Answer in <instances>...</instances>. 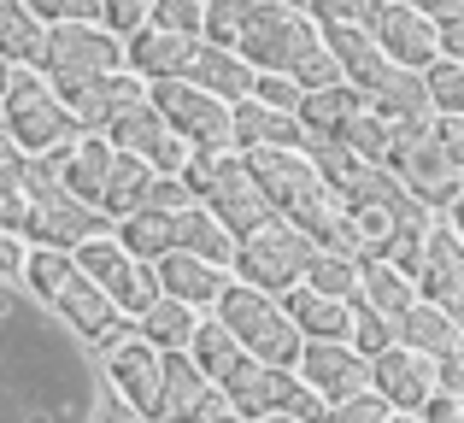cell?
Instances as JSON below:
<instances>
[{"label": "cell", "mask_w": 464, "mask_h": 423, "mask_svg": "<svg viewBox=\"0 0 464 423\" xmlns=\"http://www.w3.org/2000/svg\"><path fill=\"white\" fill-rule=\"evenodd\" d=\"M306 12H317V24H371L376 0H306Z\"/></svg>", "instance_id": "obj_45"}, {"label": "cell", "mask_w": 464, "mask_h": 423, "mask_svg": "<svg viewBox=\"0 0 464 423\" xmlns=\"http://www.w3.org/2000/svg\"><path fill=\"white\" fill-rule=\"evenodd\" d=\"M42 77L47 82H71V77H101V71L124 65V35L106 30L101 18H71V24H47L42 35Z\"/></svg>", "instance_id": "obj_6"}, {"label": "cell", "mask_w": 464, "mask_h": 423, "mask_svg": "<svg viewBox=\"0 0 464 423\" xmlns=\"http://www.w3.org/2000/svg\"><path fill=\"white\" fill-rule=\"evenodd\" d=\"M42 35H47V24L30 12V0H0V59L35 65L42 59Z\"/></svg>", "instance_id": "obj_30"}, {"label": "cell", "mask_w": 464, "mask_h": 423, "mask_svg": "<svg viewBox=\"0 0 464 423\" xmlns=\"http://www.w3.org/2000/svg\"><path fill=\"white\" fill-rule=\"evenodd\" d=\"M388 423H423V418H418V412H394Z\"/></svg>", "instance_id": "obj_53"}, {"label": "cell", "mask_w": 464, "mask_h": 423, "mask_svg": "<svg viewBox=\"0 0 464 423\" xmlns=\"http://www.w3.org/2000/svg\"><path fill=\"white\" fill-rule=\"evenodd\" d=\"M253 101H265V106H283V112H295L300 106V82L288 77V71H253Z\"/></svg>", "instance_id": "obj_42"}, {"label": "cell", "mask_w": 464, "mask_h": 423, "mask_svg": "<svg viewBox=\"0 0 464 423\" xmlns=\"http://www.w3.org/2000/svg\"><path fill=\"white\" fill-rule=\"evenodd\" d=\"M194 318H200L194 306H182V300L159 294L153 306H141L130 323H136V335H141L148 347H159V353H182V347H188V335H194Z\"/></svg>", "instance_id": "obj_28"}, {"label": "cell", "mask_w": 464, "mask_h": 423, "mask_svg": "<svg viewBox=\"0 0 464 423\" xmlns=\"http://www.w3.org/2000/svg\"><path fill=\"white\" fill-rule=\"evenodd\" d=\"M382 165L430 212H453L459 207V171H464V165L430 136V124H423V130H388V159Z\"/></svg>", "instance_id": "obj_5"}, {"label": "cell", "mask_w": 464, "mask_h": 423, "mask_svg": "<svg viewBox=\"0 0 464 423\" xmlns=\"http://www.w3.org/2000/svg\"><path fill=\"white\" fill-rule=\"evenodd\" d=\"M71 264H77L89 283H101V288H106V300H112L124 318H136L141 306H153V300H159V276H153V264L118 247L112 229H106V236L77 241V247H71Z\"/></svg>", "instance_id": "obj_7"}, {"label": "cell", "mask_w": 464, "mask_h": 423, "mask_svg": "<svg viewBox=\"0 0 464 423\" xmlns=\"http://www.w3.org/2000/svg\"><path fill=\"white\" fill-rule=\"evenodd\" d=\"M295 370L324 394V400H347V394L371 389V359H364L353 341H317V335H306Z\"/></svg>", "instance_id": "obj_15"}, {"label": "cell", "mask_w": 464, "mask_h": 423, "mask_svg": "<svg viewBox=\"0 0 464 423\" xmlns=\"http://www.w3.org/2000/svg\"><path fill=\"white\" fill-rule=\"evenodd\" d=\"M276 370H283V365H265V359L241 353L236 365L218 377V389H224V400L236 406L241 418H259V412H271V406H276Z\"/></svg>", "instance_id": "obj_26"}, {"label": "cell", "mask_w": 464, "mask_h": 423, "mask_svg": "<svg viewBox=\"0 0 464 423\" xmlns=\"http://www.w3.org/2000/svg\"><path fill=\"white\" fill-rule=\"evenodd\" d=\"M418 418L423 423H464V400H459V394H447V389H435L430 400L418 406Z\"/></svg>", "instance_id": "obj_48"}, {"label": "cell", "mask_w": 464, "mask_h": 423, "mask_svg": "<svg viewBox=\"0 0 464 423\" xmlns=\"http://www.w3.org/2000/svg\"><path fill=\"white\" fill-rule=\"evenodd\" d=\"M306 288H317V294H335V300H353L359 294V259H341V253H324L317 247L306 259V276H300Z\"/></svg>", "instance_id": "obj_35"}, {"label": "cell", "mask_w": 464, "mask_h": 423, "mask_svg": "<svg viewBox=\"0 0 464 423\" xmlns=\"http://www.w3.org/2000/svg\"><path fill=\"white\" fill-rule=\"evenodd\" d=\"M112 236L124 253H136V259H159V253L170 247V212H153V207H136L124 217H112Z\"/></svg>", "instance_id": "obj_31"}, {"label": "cell", "mask_w": 464, "mask_h": 423, "mask_svg": "<svg viewBox=\"0 0 464 423\" xmlns=\"http://www.w3.org/2000/svg\"><path fill=\"white\" fill-rule=\"evenodd\" d=\"M89 412H94V423H148V418L136 412V406L124 400V394L112 389V382H101V394H94V406H89Z\"/></svg>", "instance_id": "obj_47"}, {"label": "cell", "mask_w": 464, "mask_h": 423, "mask_svg": "<svg viewBox=\"0 0 464 423\" xmlns=\"http://www.w3.org/2000/svg\"><path fill=\"white\" fill-rule=\"evenodd\" d=\"M170 247L200 253V259H212V264H229V253H236V236H229V229L218 224V217L206 212L200 200H188V207L170 212Z\"/></svg>", "instance_id": "obj_27"}, {"label": "cell", "mask_w": 464, "mask_h": 423, "mask_svg": "<svg viewBox=\"0 0 464 423\" xmlns=\"http://www.w3.org/2000/svg\"><path fill=\"white\" fill-rule=\"evenodd\" d=\"M312 253H317V241L306 229L288 224L283 212H271L265 224H253V229L236 236L229 264H236V283H253V288H265V294H283V288H295L300 276H306Z\"/></svg>", "instance_id": "obj_4"}, {"label": "cell", "mask_w": 464, "mask_h": 423, "mask_svg": "<svg viewBox=\"0 0 464 423\" xmlns=\"http://www.w3.org/2000/svg\"><path fill=\"white\" fill-rule=\"evenodd\" d=\"M283 6H300V12H306V0H283Z\"/></svg>", "instance_id": "obj_55"}, {"label": "cell", "mask_w": 464, "mask_h": 423, "mask_svg": "<svg viewBox=\"0 0 464 423\" xmlns=\"http://www.w3.org/2000/svg\"><path fill=\"white\" fill-rule=\"evenodd\" d=\"M364 30H371V42L382 47L400 71H418V65L435 59V18H423L411 0H376Z\"/></svg>", "instance_id": "obj_14"}, {"label": "cell", "mask_w": 464, "mask_h": 423, "mask_svg": "<svg viewBox=\"0 0 464 423\" xmlns=\"http://www.w3.org/2000/svg\"><path fill=\"white\" fill-rule=\"evenodd\" d=\"M300 141H306V130H300L295 112L265 106L253 94L229 101V148H300Z\"/></svg>", "instance_id": "obj_20"}, {"label": "cell", "mask_w": 464, "mask_h": 423, "mask_svg": "<svg viewBox=\"0 0 464 423\" xmlns=\"http://www.w3.org/2000/svg\"><path fill=\"white\" fill-rule=\"evenodd\" d=\"M276 300H283V312L295 318L300 335H317V341H347V330H353V300L317 294V288H306V283L283 288Z\"/></svg>", "instance_id": "obj_23"}, {"label": "cell", "mask_w": 464, "mask_h": 423, "mask_svg": "<svg viewBox=\"0 0 464 423\" xmlns=\"http://www.w3.org/2000/svg\"><path fill=\"white\" fill-rule=\"evenodd\" d=\"M353 300H364V306H376V312H388V318H400V312L418 300V283H411L400 264H388L382 253L376 259H359V294Z\"/></svg>", "instance_id": "obj_29"}, {"label": "cell", "mask_w": 464, "mask_h": 423, "mask_svg": "<svg viewBox=\"0 0 464 423\" xmlns=\"http://www.w3.org/2000/svg\"><path fill=\"white\" fill-rule=\"evenodd\" d=\"M148 24H159V30H177V35H200L206 0H153Z\"/></svg>", "instance_id": "obj_41"}, {"label": "cell", "mask_w": 464, "mask_h": 423, "mask_svg": "<svg viewBox=\"0 0 464 423\" xmlns=\"http://www.w3.org/2000/svg\"><path fill=\"white\" fill-rule=\"evenodd\" d=\"M53 94L71 106L77 130H94V136H106V124H112V118H124L130 106L148 101V77H136L130 65H118V71H101V77L53 82Z\"/></svg>", "instance_id": "obj_9"}, {"label": "cell", "mask_w": 464, "mask_h": 423, "mask_svg": "<svg viewBox=\"0 0 464 423\" xmlns=\"http://www.w3.org/2000/svg\"><path fill=\"white\" fill-rule=\"evenodd\" d=\"M435 53L464 59V18H435Z\"/></svg>", "instance_id": "obj_49"}, {"label": "cell", "mask_w": 464, "mask_h": 423, "mask_svg": "<svg viewBox=\"0 0 464 423\" xmlns=\"http://www.w3.org/2000/svg\"><path fill=\"white\" fill-rule=\"evenodd\" d=\"M394 335L406 347H418V353H430V359L459 353V318H453V312H441L435 300H423V294L394 318Z\"/></svg>", "instance_id": "obj_24"}, {"label": "cell", "mask_w": 464, "mask_h": 423, "mask_svg": "<svg viewBox=\"0 0 464 423\" xmlns=\"http://www.w3.org/2000/svg\"><path fill=\"white\" fill-rule=\"evenodd\" d=\"M6 77H12V59H0V89H6Z\"/></svg>", "instance_id": "obj_54"}, {"label": "cell", "mask_w": 464, "mask_h": 423, "mask_svg": "<svg viewBox=\"0 0 464 423\" xmlns=\"http://www.w3.org/2000/svg\"><path fill=\"white\" fill-rule=\"evenodd\" d=\"M317 35H324L329 59L341 65V77H347L353 89L364 94V101H371V94H376V89H382V82L400 71L394 59H388L382 47L371 42V30H364V24H317Z\"/></svg>", "instance_id": "obj_17"}, {"label": "cell", "mask_w": 464, "mask_h": 423, "mask_svg": "<svg viewBox=\"0 0 464 423\" xmlns=\"http://www.w3.org/2000/svg\"><path fill=\"white\" fill-rule=\"evenodd\" d=\"M364 106H371V112L382 118L388 130H423V124L435 118V106H430V94H423L418 71H394V77H388Z\"/></svg>", "instance_id": "obj_25"}, {"label": "cell", "mask_w": 464, "mask_h": 423, "mask_svg": "<svg viewBox=\"0 0 464 423\" xmlns=\"http://www.w3.org/2000/svg\"><path fill=\"white\" fill-rule=\"evenodd\" d=\"M94 347L106 353V382H112V389L124 394L141 418H153V400H159V347L141 341L130 318L118 323L112 335H101Z\"/></svg>", "instance_id": "obj_11"}, {"label": "cell", "mask_w": 464, "mask_h": 423, "mask_svg": "<svg viewBox=\"0 0 464 423\" xmlns=\"http://www.w3.org/2000/svg\"><path fill=\"white\" fill-rule=\"evenodd\" d=\"M18 264H24L18 236H12V229H0V276H18Z\"/></svg>", "instance_id": "obj_50"}, {"label": "cell", "mask_w": 464, "mask_h": 423, "mask_svg": "<svg viewBox=\"0 0 464 423\" xmlns=\"http://www.w3.org/2000/svg\"><path fill=\"white\" fill-rule=\"evenodd\" d=\"M47 306H53L59 318H65V323H71V330H77L89 347L101 341V335H112L118 323H124V312H118L112 300H106V288H101V283H89L82 271H71L65 283H59V294L47 300Z\"/></svg>", "instance_id": "obj_19"}, {"label": "cell", "mask_w": 464, "mask_h": 423, "mask_svg": "<svg viewBox=\"0 0 464 423\" xmlns=\"http://www.w3.org/2000/svg\"><path fill=\"white\" fill-rule=\"evenodd\" d=\"M206 423H247V418H241L236 406H229V412H218V418H206Z\"/></svg>", "instance_id": "obj_52"}, {"label": "cell", "mask_w": 464, "mask_h": 423, "mask_svg": "<svg viewBox=\"0 0 464 423\" xmlns=\"http://www.w3.org/2000/svg\"><path fill=\"white\" fill-rule=\"evenodd\" d=\"M418 294L435 300L441 312H464V253H459V229L453 212L430 217V236H423V259H418Z\"/></svg>", "instance_id": "obj_13"}, {"label": "cell", "mask_w": 464, "mask_h": 423, "mask_svg": "<svg viewBox=\"0 0 464 423\" xmlns=\"http://www.w3.org/2000/svg\"><path fill=\"white\" fill-rule=\"evenodd\" d=\"M0 130H6V124H0Z\"/></svg>", "instance_id": "obj_56"}, {"label": "cell", "mask_w": 464, "mask_h": 423, "mask_svg": "<svg viewBox=\"0 0 464 423\" xmlns=\"http://www.w3.org/2000/svg\"><path fill=\"white\" fill-rule=\"evenodd\" d=\"M0 124L24 153H59L77 141V118L42 77V65H12L6 89H0Z\"/></svg>", "instance_id": "obj_2"}, {"label": "cell", "mask_w": 464, "mask_h": 423, "mask_svg": "<svg viewBox=\"0 0 464 423\" xmlns=\"http://www.w3.org/2000/svg\"><path fill=\"white\" fill-rule=\"evenodd\" d=\"M194 42H200V35H177V30H159V24H141V30L124 35V65L148 82L153 77H182Z\"/></svg>", "instance_id": "obj_22"}, {"label": "cell", "mask_w": 464, "mask_h": 423, "mask_svg": "<svg viewBox=\"0 0 464 423\" xmlns=\"http://www.w3.org/2000/svg\"><path fill=\"white\" fill-rule=\"evenodd\" d=\"M71 271H77V264H71V253H65V247H47V241H35V253H24V264H18V276H24V283H30L42 300H53L59 283H65Z\"/></svg>", "instance_id": "obj_37"}, {"label": "cell", "mask_w": 464, "mask_h": 423, "mask_svg": "<svg viewBox=\"0 0 464 423\" xmlns=\"http://www.w3.org/2000/svg\"><path fill=\"white\" fill-rule=\"evenodd\" d=\"M212 312H218V323L241 341V353L265 359V365H295L300 359V341H306V335L295 330V318L283 312V300L265 294V288L224 283L218 300H212Z\"/></svg>", "instance_id": "obj_3"}, {"label": "cell", "mask_w": 464, "mask_h": 423, "mask_svg": "<svg viewBox=\"0 0 464 423\" xmlns=\"http://www.w3.org/2000/svg\"><path fill=\"white\" fill-rule=\"evenodd\" d=\"M148 101L159 106V118H165L188 148H229V101H218V94L194 89V82H182V77H153Z\"/></svg>", "instance_id": "obj_8"}, {"label": "cell", "mask_w": 464, "mask_h": 423, "mask_svg": "<svg viewBox=\"0 0 464 423\" xmlns=\"http://www.w3.org/2000/svg\"><path fill=\"white\" fill-rule=\"evenodd\" d=\"M423 18H464V0H411Z\"/></svg>", "instance_id": "obj_51"}, {"label": "cell", "mask_w": 464, "mask_h": 423, "mask_svg": "<svg viewBox=\"0 0 464 423\" xmlns=\"http://www.w3.org/2000/svg\"><path fill=\"white\" fill-rule=\"evenodd\" d=\"M388 418H394V406H388L376 389L347 394V400H329V412H324V423H388Z\"/></svg>", "instance_id": "obj_40"}, {"label": "cell", "mask_w": 464, "mask_h": 423, "mask_svg": "<svg viewBox=\"0 0 464 423\" xmlns=\"http://www.w3.org/2000/svg\"><path fill=\"white\" fill-rule=\"evenodd\" d=\"M229 412L224 389L194 365L188 353H159V400H153V423H206Z\"/></svg>", "instance_id": "obj_10"}, {"label": "cell", "mask_w": 464, "mask_h": 423, "mask_svg": "<svg viewBox=\"0 0 464 423\" xmlns=\"http://www.w3.org/2000/svg\"><path fill=\"white\" fill-rule=\"evenodd\" d=\"M188 200H194V188L170 171H153L148 188H141V207H153V212H177V207H188Z\"/></svg>", "instance_id": "obj_43"}, {"label": "cell", "mask_w": 464, "mask_h": 423, "mask_svg": "<svg viewBox=\"0 0 464 423\" xmlns=\"http://www.w3.org/2000/svg\"><path fill=\"white\" fill-rule=\"evenodd\" d=\"M42 24H71V18H101V0H30Z\"/></svg>", "instance_id": "obj_46"}, {"label": "cell", "mask_w": 464, "mask_h": 423, "mask_svg": "<svg viewBox=\"0 0 464 423\" xmlns=\"http://www.w3.org/2000/svg\"><path fill=\"white\" fill-rule=\"evenodd\" d=\"M335 141H347V148L359 153V159H371V165H382V159H388V124L371 112V106H359L353 118H341Z\"/></svg>", "instance_id": "obj_38"}, {"label": "cell", "mask_w": 464, "mask_h": 423, "mask_svg": "<svg viewBox=\"0 0 464 423\" xmlns=\"http://www.w3.org/2000/svg\"><path fill=\"white\" fill-rule=\"evenodd\" d=\"M182 353H188L194 365H200L206 377L218 382V377H224V370L241 359V341H236V335H229L218 318H194V335H188V347H182Z\"/></svg>", "instance_id": "obj_34"}, {"label": "cell", "mask_w": 464, "mask_h": 423, "mask_svg": "<svg viewBox=\"0 0 464 423\" xmlns=\"http://www.w3.org/2000/svg\"><path fill=\"white\" fill-rule=\"evenodd\" d=\"M148 423H153V418H148Z\"/></svg>", "instance_id": "obj_57"}, {"label": "cell", "mask_w": 464, "mask_h": 423, "mask_svg": "<svg viewBox=\"0 0 464 423\" xmlns=\"http://www.w3.org/2000/svg\"><path fill=\"white\" fill-rule=\"evenodd\" d=\"M371 389L382 394L394 412H418L435 394V359L418 353L406 341H388L382 353H371Z\"/></svg>", "instance_id": "obj_16"}, {"label": "cell", "mask_w": 464, "mask_h": 423, "mask_svg": "<svg viewBox=\"0 0 464 423\" xmlns=\"http://www.w3.org/2000/svg\"><path fill=\"white\" fill-rule=\"evenodd\" d=\"M418 82H423V94H430L435 112H464V65L459 59L435 53L430 65H418Z\"/></svg>", "instance_id": "obj_36"}, {"label": "cell", "mask_w": 464, "mask_h": 423, "mask_svg": "<svg viewBox=\"0 0 464 423\" xmlns=\"http://www.w3.org/2000/svg\"><path fill=\"white\" fill-rule=\"evenodd\" d=\"M24 188H30V212H24L18 236H35V241H47V247H65L71 253L77 241L106 236V229H112V212H101L94 200L71 195V188L59 183L53 153H30V165H24Z\"/></svg>", "instance_id": "obj_1"}, {"label": "cell", "mask_w": 464, "mask_h": 423, "mask_svg": "<svg viewBox=\"0 0 464 423\" xmlns=\"http://www.w3.org/2000/svg\"><path fill=\"white\" fill-rule=\"evenodd\" d=\"M182 82L218 94V101H241V94L253 89V65L236 53V47L206 42V35H200V42H194V53H188V65H182Z\"/></svg>", "instance_id": "obj_21"}, {"label": "cell", "mask_w": 464, "mask_h": 423, "mask_svg": "<svg viewBox=\"0 0 464 423\" xmlns=\"http://www.w3.org/2000/svg\"><path fill=\"white\" fill-rule=\"evenodd\" d=\"M24 165H30V153L18 148V141L0 130V229H12L18 236L24 229V212H30V188H24Z\"/></svg>", "instance_id": "obj_32"}, {"label": "cell", "mask_w": 464, "mask_h": 423, "mask_svg": "<svg viewBox=\"0 0 464 423\" xmlns=\"http://www.w3.org/2000/svg\"><path fill=\"white\" fill-rule=\"evenodd\" d=\"M153 276H159V294L182 300V306H194V312H206L218 300V288L229 283L224 264L200 259V253H182V247H165V253H159V259H153Z\"/></svg>", "instance_id": "obj_18"}, {"label": "cell", "mask_w": 464, "mask_h": 423, "mask_svg": "<svg viewBox=\"0 0 464 423\" xmlns=\"http://www.w3.org/2000/svg\"><path fill=\"white\" fill-rule=\"evenodd\" d=\"M106 141L124 148V153H136V159H148V171H170V177H182V165H188V153H194L188 141L159 118L153 101L130 106L124 118H112V124H106Z\"/></svg>", "instance_id": "obj_12"}, {"label": "cell", "mask_w": 464, "mask_h": 423, "mask_svg": "<svg viewBox=\"0 0 464 423\" xmlns=\"http://www.w3.org/2000/svg\"><path fill=\"white\" fill-rule=\"evenodd\" d=\"M148 12H153V0H101V24H106V30H118V35L141 30Z\"/></svg>", "instance_id": "obj_44"}, {"label": "cell", "mask_w": 464, "mask_h": 423, "mask_svg": "<svg viewBox=\"0 0 464 423\" xmlns=\"http://www.w3.org/2000/svg\"><path fill=\"white\" fill-rule=\"evenodd\" d=\"M347 341L359 347L364 359H371V353H382L388 341H400V335H394V318H388V312H376V306H364V300H353V330H347Z\"/></svg>", "instance_id": "obj_39"}, {"label": "cell", "mask_w": 464, "mask_h": 423, "mask_svg": "<svg viewBox=\"0 0 464 423\" xmlns=\"http://www.w3.org/2000/svg\"><path fill=\"white\" fill-rule=\"evenodd\" d=\"M148 159H136V153H124V148H112V171H106V188H101V212H112V217H124V212H136L141 207V188H148Z\"/></svg>", "instance_id": "obj_33"}]
</instances>
